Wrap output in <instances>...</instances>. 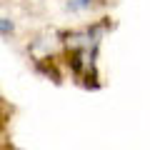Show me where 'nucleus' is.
I'll return each mask as SVG.
<instances>
[{"label": "nucleus", "instance_id": "obj_1", "mask_svg": "<svg viewBox=\"0 0 150 150\" xmlns=\"http://www.w3.org/2000/svg\"><path fill=\"white\" fill-rule=\"evenodd\" d=\"M13 30V23L10 20H0V33H10Z\"/></svg>", "mask_w": 150, "mask_h": 150}]
</instances>
